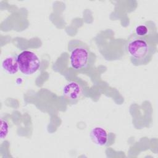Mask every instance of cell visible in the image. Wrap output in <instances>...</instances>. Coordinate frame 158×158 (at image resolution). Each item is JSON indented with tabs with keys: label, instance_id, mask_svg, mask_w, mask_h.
<instances>
[{
	"label": "cell",
	"instance_id": "7",
	"mask_svg": "<svg viewBox=\"0 0 158 158\" xmlns=\"http://www.w3.org/2000/svg\"><path fill=\"white\" fill-rule=\"evenodd\" d=\"M1 136H1V139H2L4 138H6L8 134L9 125V123L6 120H4L3 118H1Z\"/></svg>",
	"mask_w": 158,
	"mask_h": 158
},
{
	"label": "cell",
	"instance_id": "4",
	"mask_svg": "<svg viewBox=\"0 0 158 158\" xmlns=\"http://www.w3.org/2000/svg\"><path fill=\"white\" fill-rule=\"evenodd\" d=\"M63 96L72 102H77L83 94L81 86L76 81H70L66 83L62 88Z\"/></svg>",
	"mask_w": 158,
	"mask_h": 158
},
{
	"label": "cell",
	"instance_id": "6",
	"mask_svg": "<svg viewBox=\"0 0 158 158\" xmlns=\"http://www.w3.org/2000/svg\"><path fill=\"white\" fill-rule=\"evenodd\" d=\"M16 54H12L7 56L2 62V69L9 75H14L19 70L18 59Z\"/></svg>",
	"mask_w": 158,
	"mask_h": 158
},
{
	"label": "cell",
	"instance_id": "5",
	"mask_svg": "<svg viewBox=\"0 0 158 158\" xmlns=\"http://www.w3.org/2000/svg\"><path fill=\"white\" fill-rule=\"evenodd\" d=\"M92 141L96 145L102 146L107 144L108 135L107 131L101 127L93 128L89 133Z\"/></svg>",
	"mask_w": 158,
	"mask_h": 158
},
{
	"label": "cell",
	"instance_id": "3",
	"mask_svg": "<svg viewBox=\"0 0 158 158\" xmlns=\"http://www.w3.org/2000/svg\"><path fill=\"white\" fill-rule=\"evenodd\" d=\"M19 70L25 75L36 73L40 69L41 62L38 56L31 51H23L17 56Z\"/></svg>",
	"mask_w": 158,
	"mask_h": 158
},
{
	"label": "cell",
	"instance_id": "1",
	"mask_svg": "<svg viewBox=\"0 0 158 158\" xmlns=\"http://www.w3.org/2000/svg\"><path fill=\"white\" fill-rule=\"evenodd\" d=\"M125 50L131 63L135 66L148 64L156 52V47L151 44L146 36L131 35L125 44Z\"/></svg>",
	"mask_w": 158,
	"mask_h": 158
},
{
	"label": "cell",
	"instance_id": "2",
	"mask_svg": "<svg viewBox=\"0 0 158 158\" xmlns=\"http://www.w3.org/2000/svg\"><path fill=\"white\" fill-rule=\"evenodd\" d=\"M70 65L75 70H81L89 65L91 52L88 46L79 40H71L68 43Z\"/></svg>",
	"mask_w": 158,
	"mask_h": 158
},
{
	"label": "cell",
	"instance_id": "8",
	"mask_svg": "<svg viewBox=\"0 0 158 158\" xmlns=\"http://www.w3.org/2000/svg\"><path fill=\"white\" fill-rule=\"evenodd\" d=\"M148 32V28L144 25H140L138 26L135 29V35L140 37L146 36Z\"/></svg>",
	"mask_w": 158,
	"mask_h": 158
}]
</instances>
